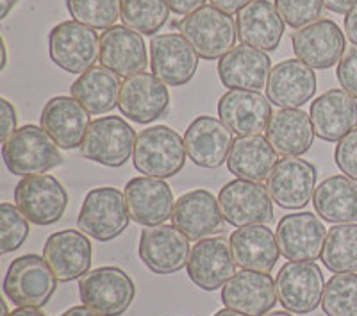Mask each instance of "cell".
I'll return each mask as SVG.
<instances>
[{"label": "cell", "instance_id": "19", "mask_svg": "<svg viewBox=\"0 0 357 316\" xmlns=\"http://www.w3.org/2000/svg\"><path fill=\"white\" fill-rule=\"evenodd\" d=\"M275 238L286 259L317 261L324 252L327 229L314 213H291L277 223Z\"/></svg>", "mask_w": 357, "mask_h": 316}, {"label": "cell", "instance_id": "4", "mask_svg": "<svg viewBox=\"0 0 357 316\" xmlns=\"http://www.w3.org/2000/svg\"><path fill=\"white\" fill-rule=\"evenodd\" d=\"M2 289L17 308L40 309L49 304L56 293L57 277L45 257L25 254L9 264Z\"/></svg>", "mask_w": 357, "mask_h": 316}, {"label": "cell", "instance_id": "43", "mask_svg": "<svg viewBox=\"0 0 357 316\" xmlns=\"http://www.w3.org/2000/svg\"><path fill=\"white\" fill-rule=\"evenodd\" d=\"M336 77L341 88L357 100V47H352L343 54L341 61L337 63Z\"/></svg>", "mask_w": 357, "mask_h": 316}, {"label": "cell", "instance_id": "48", "mask_svg": "<svg viewBox=\"0 0 357 316\" xmlns=\"http://www.w3.org/2000/svg\"><path fill=\"white\" fill-rule=\"evenodd\" d=\"M345 34L357 47V6L345 17Z\"/></svg>", "mask_w": 357, "mask_h": 316}, {"label": "cell", "instance_id": "32", "mask_svg": "<svg viewBox=\"0 0 357 316\" xmlns=\"http://www.w3.org/2000/svg\"><path fill=\"white\" fill-rule=\"evenodd\" d=\"M277 163H279V154L263 134L238 136L227 158L231 174L254 183L266 181Z\"/></svg>", "mask_w": 357, "mask_h": 316}, {"label": "cell", "instance_id": "36", "mask_svg": "<svg viewBox=\"0 0 357 316\" xmlns=\"http://www.w3.org/2000/svg\"><path fill=\"white\" fill-rule=\"evenodd\" d=\"M320 259L333 273L357 272V223H337L331 227Z\"/></svg>", "mask_w": 357, "mask_h": 316}, {"label": "cell", "instance_id": "10", "mask_svg": "<svg viewBox=\"0 0 357 316\" xmlns=\"http://www.w3.org/2000/svg\"><path fill=\"white\" fill-rule=\"evenodd\" d=\"M218 206L223 220L234 227L266 225L273 220V202L266 186L234 179L220 190Z\"/></svg>", "mask_w": 357, "mask_h": 316}, {"label": "cell", "instance_id": "39", "mask_svg": "<svg viewBox=\"0 0 357 316\" xmlns=\"http://www.w3.org/2000/svg\"><path fill=\"white\" fill-rule=\"evenodd\" d=\"M66 8L73 20L91 29H109L122 18L120 0H66Z\"/></svg>", "mask_w": 357, "mask_h": 316}, {"label": "cell", "instance_id": "5", "mask_svg": "<svg viewBox=\"0 0 357 316\" xmlns=\"http://www.w3.org/2000/svg\"><path fill=\"white\" fill-rule=\"evenodd\" d=\"M81 302L100 316H122L132 304L136 286L118 266H100L89 270L79 279Z\"/></svg>", "mask_w": 357, "mask_h": 316}, {"label": "cell", "instance_id": "24", "mask_svg": "<svg viewBox=\"0 0 357 316\" xmlns=\"http://www.w3.org/2000/svg\"><path fill=\"white\" fill-rule=\"evenodd\" d=\"M223 222L225 220L220 211L218 199L202 188L181 195L172 215V223L190 241L211 238L215 232L222 231Z\"/></svg>", "mask_w": 357, "mask_h": 316}, {"label": "cell", "instance_id": "16", "mask_svg": "<svg viewBox=\"0 0 357 316\" xmlns=\"http://www.w3.org/2000/svg\"><path fill=\"white\" fill-rule=\"evenodd\" d=\"M191 283L204 292H216L236 273L231 241L223 236L206 238L193 245L186 264Z\"/></svg>", "mask_w": 357, "mask_h": 316}, {"label": "cell", "instance_id": "9", "mask_svg": "<svg viewBox=\"0 0 357 316\" xmlns=\"http://www.w3.org/2000/svg\"><path fill=\"white\" fill-rule=\"evenodd\" d=\"M277 299L295 315H309L321 304L325 280L317 261H289L275 279Z\"/></svg>", "mask_w": 357, "mask_h": 316}, {"label": "cell", "instance_id": "3", "mask_svg": "<svg viewBox=\"0 0 357 316\" xmlns=\"http://www.w3.org/2000/svg\"><path fill=\"white\" fill-rule=\"evenodd\" d=\"M178 31L202 59L215 61L231 52L238 40V29L231 15L215 6H202L178 22Z\"/></svg>", "mask_w": 357, "mask_h": 316}, {"label": "cell", "instance_id": "54", "mask_svg": "<svg viewBox=\"0 0 357 316\" xmlns=\"http://www.w3.org/2000/svg\"><path fill=\"white\" fill-rule=\"evenodd\" d=\"M264 316H293V315L284 309V311H270V313H266Z\"/></svg>", "mask_w": 357, "mask_h": 316}, {"label": "cell", "instance_id": "50", "mask_svg": "<svg viewBox=\"0 0 357 316\" xmlns=\"http://www.w3.org/2000/svg\"><path fill=\"white\" fill-rule=\"evenodd\" d=\"M8 316H47L43 311H40L38 308H17L13 313H9Z\"/></svg>", "mask_w": 357, "mask_h": 316}, {"label": "cell", "instance_id": "8", "mask_svg": "<svg viewBox=\"0 0 357 316\" xmlns=\"http://www.w3.org/2000/svg\"><path fill=\"white\" fill-rule=\"evenodd\" d=\"M49 54L54 65L68 73H86L95 68L100 56V38L95 29L68 20L57 24L49 34Z\"/></svg>", "mask_w": 357, "mask_h": 316}, {"label": "cell", "instance_id": "13", "mask_svg": "<svg viewBox=\"0 0 357 316\" xmlns=\"http://www.w3.org/2000/svg\"><path fill=\"white\" fill-rule=\"evenodd\" d=\"M139 259L152 273L172 276L188 264L191 248L190 239L175 225H154L139 236Z\"/></svg>", "mask_w": 357, "mask_h": 316}, {"label": "cell", "instance_id": "30", "mask_svg": "<svg viewBox=\"0 0 357 316\" xmlns=\"http://www.w3.org/2000/svg\"><path fill=\"white\" fill-rule=\"evenodd\" d=\"M241 43L263 52H272L284 36V20L270 0H252L236 17Z\"/></svg>", "mask_w": 357, "mask_h": 316}, {"label": "cell", "instance_id": "47", "mask_svg": "<svg viewBox=\"0 0 357 316\" xmlns=\"http://www.w3.org/2000/svg\"><path fill=\"white\" fill-rule=\"evenodd\" d=\"M324 6L336 15H349L357 6V0H324Z\"/></svg>", "mask_w": 357, "mask_h": 316}, {"label": "cell", "instance_id": "41", "mask_svg": "<svg viewBox=\"0 0 357 316\" xmlns=\"http://www.w3.org/2000/svg\"><path fill=\"white\" fill-rule=\"evenodd\" d=\"M275 8L286 25L302 29L318 22L324 11V0H275Z\"/></svg>", "mask_w": 357, "mask_h": 316}, {"label": "cell", "instance_id": "1", "mask_svg": "<svg viewBox=\"0 0 357 316\" xmlns=\"http://www.w3.org/2000/svg\"><path fill=\"white\" fill-rule=\"evenodd\" d=\"M2 158L8 170L20 177L43 175L63 163L59 146L43 127L38 126H24L15 130L2 143Z\"/></svg>", "mask_w": 357, "mask_h": 316}, {"label": "cell", "instance_id": "29", "mask_svg": "<svg viewBox=\"0 0 357 316\" xmlns=\"http://www.w3.org/2000/svg\"><path fill=\"white\" fill-rule=\"evenodd\" d=\"M41 127L63 150L81 149L89 127V113L73 97L50 98L41 111Z\"/></svg>", "mask_w": 357, "mask_h": 316}, {"label": "cell", "instance_id": "51", "mask_svg": "<svg viewBox=\"0 0 357 316\" xmlns=\"http://www.w3.org/2000/svg\"><path fill=\"white\" fill-rule=\"evenodd\" d=\"M18 0H2L0 2V6H2V9H0V18H6L11 13V9L17 6Z\"/></svg>", "mask_w": 357, "mask_h": 316}, {"label": "cell", "instance_id": "11", "mask_svg": "<svg viewBox=\"0 0 357 316\" xmlns=\"http://www.w3.org/2000/svg\"><path fill=\"white\" fill-rule=\"evenodd\" d=\"M15 206L29 222L52 225L65 215L68 193L52 175L24 177L15 188Z\"/></svg>", "mask_w": 357, "mask_h": 316}, {"label": "cell", "instance_id": "6", "mask_svg": "<svg viewBox=\"0 0 357 316\" xmlns=\"http://www.w3.org/2000/svg\"><path fill=\"white\" fill-rule=\"evenodd\" d=\"M126 195L116 188H93L86 195L77 216V227L97 241H111L129 227Z\"/></svg>", "mask_w": 357, "mask_h": 316}, {"label": "cell", "instance_id": "2", "mask_svg": "<svg viewBox=\"0 0 357 316\" xmlns=\"http://www.w3.org/2000/svg\"><path fill=\"white\" fill-rule=\"evenodd\" d=\"M186 145L181 134L167 126H154L142 130L136 138L134 168L146 177L170 179L184 168Z\"/></svg>", "mask_w": 357, "mask_h": 316}, {"label": "cell", "instance_id": "45", "mask_svg": "<svg viewBox=\"0 0 357 316\" xmlns=\"http://www.w3.org/2000/svg\"><path fill=\"white\" fill-rule=\"evenodd\" d=\"M204 2L206 0H167L170 11L181 15V17H188L191 13H195L197 9L202 8Z\"/></svg>", "mask_w": 357, "mask_h": 316}, {"label": "cell", "instance_id": "22", "mask_svg": "<svg viewBox=\"0 0 357 316\" xmlns=\"http://www.w3.org/2000/svg\"><path fill=\"white\" fill-rule=\"evenodd\" d=\"M218 116L238 136L261 134L272 120V102L261 91L229 89L218 100Z\"/></svg>", "mask_w": 357, "mask_h": 316}, {"label": "cell", "instance_id": "53", "mask_svg": "<svg viewBox=\"0 0 357 316\" xmlns=\"http://www.w3.org/2000/svg\"><path fill=\"white\" fill-rule=\"evenodd\" d=\"M213 316H245V315H240V313H236V311H232V309H220L218 313H215V315Z\"/></svg>", "mask_w": 357, "mask_h": 316}, {"label": "cell", "instance_id": "38", "mask_svg": "<svg viewBox=\"0 0 357 316\" xmlns=\"http://www.w3.org/2000/svg\"><path fill=\"white\" fill-rule=\"evenodd\" d=\"M321 309L327 316H357V273H334L325 284Z\"/></svg>", "mask_w": 357, "mask_h": 316}, {"label": "cell", "instance_id": "52", "mask_svg": "<svg viewBox=\"0 0 357 316\" xmlns=\"http://www.w3.org/2000/svg\"><path fill=\"white\" fill-rule=\"evenodd\" d=\"M0 50H2V65H0V70H4L6 63H8V50H6L4 40H0Z\"/></svg>", "mask_w": 357, "mask_h": 316}, {"label": "cell", "instance_id": "46", "mask_svg": "<svg viewBox=\"0 0 357 316\" xmlns=\"http://www.w3.org/2000/svg\"><path fill=\"white\" fill-rule=\"evenodd\" d=\"M252 0H211V6H215L220 11L227 13V15H238L245 6L250 4Z\"/></svg>", "mask_w": 357, "mask_h": 316}, {"label": "cell", "instance_id": "14", "mask_svg": "<svg viewBox=\"0 0 357 316\" xmlns=\"http://www.w3.org/2000/svg\"><path fill=\"white\" fill-rule=\"evenodd\" d=\"M170 107V93L167 84L158 79L154 73H134L127 77L122 84L118 110L123 116L136 123L155 122L165 116Z\"/></svg>", "mask_w": 357, "mask_h": 316}, {"label": "cell", "instance_id": "23", "mask_svg": "<svg viewBox=\"0 0 357 316\" xmlns=\"http://www.w3.org/2000/svg\"><path fill=\"white\" fill-rule=\"evenodd\" d=\"M232 130L216 116H197L184 134L188 158L200 168H218L232 149Z\"/></svg>", "mask_w": 357, "mask_h": 316}, {"label": "cell", "instance_id": "26", "mask_svg": "<svg viewBox=\"0 0 357 316\" xmlns=\"http://www.w3.org/2000/svg\"><path fill=\"white\" fill-rule=\"evenodd\" d=\"M98 61L120 77L145 72L149 66L146 45L142 34L126 25H113L100 34Z\"/></svg>", "mask_w": 357, "mask_h": 316}, {"label": "cell", "instance_id": "34", "mask_svg": "<svg viewBox=\"0 0 357 316\" xmlns=\"http://www.w3.org/2000/svg\"><path fill=\"white\" fill-rule=\"evenodd\" d=\"M317 215L331 223H357V183L347 175L321 181L312 195Z\"/></svg>", "mask_w": 357, "mask_h": 316}, {"label": "cell", "instance_id": "28", "mask_svg": "<svg viewBox=\"0 0 357 316\" xmlns=\"http://www.w3.org/2000/svg\"><path fill=\"white\" fill-rule=\"evenodd\" d=\"M272 59L250 45H236L218 61V77L225 88L261 91L266 88Z\"/></svg>", "mask_w": 357, "mask_h": 316}, {"label": "cell", "instance_id": "49", "mask_svg": "<svg viewBox=\"0 0 357 316\" xmlns=\"http://www.w3.org/2000/svg\"><path fill=\"white\" fill-rule=\"evenodd\" d=\"M61 316H100V315H97V313L91 311V309L86 308V306H75V308H70L68 311L63 313Z\"/></svg>", "mask_w": 357, "mask_h": 316}, {"label": "cell", "instance_id": "15", "mask_svg": "<svg viewBox=\"0 0 357 316\" xmlns=\"http://www.w3.org/2000/svg\"><path fill=\"white\" fill-rule=\"evenodd\" d=\"M293 52L312 70H327L341 61L347 40L340 25L333 20H318L291 34Z\"/></svg>", "mask_w": 357, "mask_h": 316}, {"label": "cell", "instance_id": "31", "mask_svg": "<svg viewBox=\"0 0 357 316\" xmlns=\"http://www.w3.org/2000/svg\"><path fill=\"white\" fill-rule=\"evenodd\" d=\"M234 261L241 270L272 272L279 261L280 248L275 234L266 225H247L234 231L229 238Z\"/></svg>", "mask_w": 357, "mask_h": 316}, {"label": "cell", "instance_id": "7", "mask_svg": "<svg viewBox=\"0 0 357 316\" xmlns=\"http://www.w3.org/2000/svg\"><path fill=\"white\" fill-rule=\"evenodd\" d=\"M136 130L122 116H100L89 123L82 140V158L104 167H123L134 154Z\"/></svg>", "mask_w": 357, "mask_h": 316}, {"label": "cell", "instance_id": "27", "mask_svg": "<svg viewBox=\"0 0 357 316\" xmlns=\"http://www.w3.org/2000/svg\"><path fill=\"white\" fill-rule=\"evenodd\" d=\"M314 136L324 142H340L357 127V100L345 89H329L309 110Z\"/></svg>", "mask_w": 357, "mask_h": 316}, {"label": "cell", "instance_id": "17", "mask_svg": "<svg viewBox=\"0 0 357 316\" xmlns=\"http://www.w3.org/2000/svg\"><path fill=\"white\" fill-rule=\"evenodd\" d=\"M199 54L181 33L159 34L151 41V68L167 86L177 88L195 77Z\"/></svg>", "mask_w": 357, "mask_h": 316}, {"label": "cell", "instance_id": "40", "mask_svg": "<svg viewBox=\"0 0 357 316\" xmlns=\"http://www.w3.org/2000/svg\"><path fill=\"white\" fill-rule=\"evenodd\" d=\"M29 220L20 209L9 202L0 204V254L18 250L29 238Z\"/></svg>", "mask_w": 357, "mask_h": 316}, {"label": "cell", "instance_id": "12", "mask_svg": "<svg viewBox=\"0 0 357 316\" xmlns=\"http://www.w3.org/2000/svg\"><path fill=\"white\" fill-rule=\"evenodd\" d=\"M318 172L314 165L298 156L279 159L270 177L266 190L273 202L282 209H302L311 202L317 190Z\"/></svg>", "mask_w": 357, "mask_h": 316}, {"label": "cell", "instance_id": "35", "mask_svg": "<svg viewBox=\"0 0 357 316\" xmlns=\"http://www.w3.org/2000/svg\"><path fill=\"white\" fill-rule=\"evenodd\" d=\"M122 84L120 75L104 66H95L73 82L70 93L89 114H104L118 105Z\"/></svg>", "mask_w": 357, "mask_h": 316}, {"label": "cell", "instance_id": "20", "mask_svg": "<svg viewBox=\"0 0 357 316\" xmlns=\"http://www.w3.org/2000/svg\"><path fill=\"white\" fill-rule=\"evenodd\" d=\"M127 207H129L130 220L139 225L154 227L162 225L172 218L175 209L174 191L165 183V179L155 177H134L126 184Z\"/></svg>", "mask_w": 357, "mask_h": 316}, {"label": "cell", "instance_id": "25", "mask_svg": "<svg viewBox=\"0 0 357 316\" xmlns=\"http://www.w3.org/2000/svg\"><path fill=\"white\" fill-rule=\"evenodd\" d=\"M317 93V73L301 59H286L272 66L266 97L280 110H298Z\"/></svg>", "mask_w": 357, "mask_h": 316}, {"label": "cell", "instance_id": "37", "mask_svg": "<svg viewBox=\"0 0 357 316\" xmlns=\"http://www.w3.org/2000/svg\"><path fill=\"white\" fill-rule=\"evenodd\" d=\"M122 22L143 36H152L165 27L170 17L167 0H120Z\"/></svg>", "mask_w": 357, "mask_h": 316}, {"label": "cell", "instance_id": "33", "mask_svg": "<svg viewBox=\"0 0 357 316\" xmlns=\"http://www.w3.org/2000/svg\"><path fill=\"white\" fill-rule=\"evenodd\" d=\"M266 138L284 158L305 154L314 142L311 116L302 110H279L268 123Z\"/></svg>", "mask_w": 357, "mask_h": 316}, {"label": "cell", "instance_id": "21", "mask_svg": "<svg viewBox=\"0 0 357 316\" xmlns=\"http://www.w3.org/2000/svg\"><path fill=\"white\" fill-rule=\"evenodd\" d=\"M91 241L82 231L65 229L50 234L45 241L43 257L59 283L81 279L91 268Z\"/></svg>", "mask_w": 357, "mask_h": 316}, {"label": "cell", "instance_id": "18", "mask_svg": "<svg viewBox=\"0 0 357 316\" xmlns=\"http://www.w3.org/2000/svg\"><path fill=\"white\" fill-rule=\"evenodd\" d=\"M222 302L240 315L264 316L279 302L275 280L270 273L241 270L222 288Z\"/></svg>", "mask_w": 357, "mask_h": 316}, {"label": "cell", "instance_id": "44", "mask_svg": "<svg viewBox=\"0 0 357 316\" xmlns=\"http://www.w3.org/2000/svg\"><path fill=\"white\" fill-rule=\"evenodd\" d=\"M0 116H2V120H0V140L4 143L17 130L18 123L17 110L8 98H0Z\"/></svg>", "mask_w": 357, "mask_h": 316}, {"label": "cell", "instance_id": "42", "mask_svg": "<svg viewBox=\"0 0 357 316\" xmlns=\"http://www.w3.org/2000/svg\"><path fill=\"white\" fill-rule=\"evenodd\" d=\"M334 161L343 175L357 183V127L337 142L334 150Z\"/></svg>", "mask_w": 357, "mask_h": 316}]
</instances>
